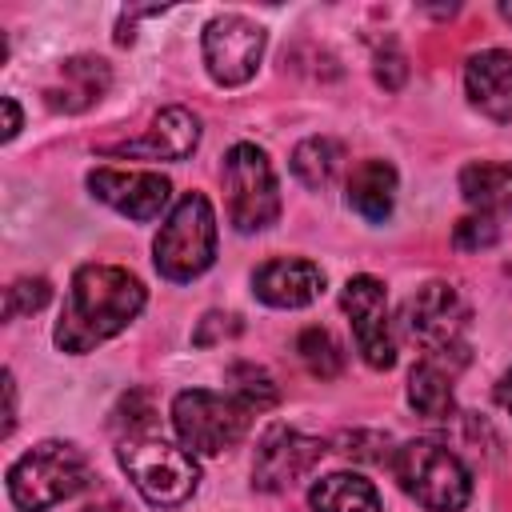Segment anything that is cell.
Listing matches in <instances>:
<instances>
[{
    "label": "cell",
    "instance_id": "obj_26",
    "mask_svg": "<svg viewBox=\"0 0 512 512\" xmlns=\"http://www.w3.org/2000/svg\"><path fill=\"white\" fill-rule=\"evenodd\" d=\"M404 76H408V68H404V56H400L396 48H392L388 56H384V52L376 56V80H380L384 88H392V92H396V88L404 84Z\"/></svg>",
    "mask_w": 512,
    "mask_h": 512
},
{
    "label": "cell",
    "instance_id": "obj_21",
    "mask_svg": "<svg viewBox=\"0 0 512 512\" xmlns=\"http://www.w3.org/2000/svg\"><path fill=\"white\" fill-rule=\"evenodd\" d=\"M340 160H344V148H340L336 140L312 136V140L296 144V152H292V172H296V180H300L304 188H324V184L336 176Z\"/></svg>",
    "mask_w": 512,
    "mask_h": 512
},
{
    "label": "cell",
    "instance_id": "obj_7",
    "mask_svg": "<svg viewBox=\"0 0 512 512\" xmlns=\"http://www.w3.org/2000/svg\"><path fill=\"white\" fill-rule=\"evenodd\" d=\"M224 192L228 216L240 232H260L280 216V188L268 156L256 144H236L224 156Z\"/></svg>",
    "mask_w": 512,
    "mask_h": 512
},
{
    "label": "cell",
    "instance_id": "obj_10",
    "mask_svg": "<svg viewBox=\"0 0 512 512\" xmlns=\"http://www.w3.org/2000/svg\"><path fill=\"white\" fill-rule=\"evenodd\" d=\"M340 308L352 320V340L372 368H392L396 364V340L388 328V296L376 276H352L340 292Z\"/></svg>",
    "mask_w": 512,
    "mask_h": 512
},
{
    "label": "cell",
    "instance_id": "obj_25",
    "mask_svg": "<svg viewBox=\"0 0 512 512\" xmlns=\"http://www.w3.org/2000/svg\"><path fill=\"white\" fill-rule=\"evenodd\" d=\"M496 220L492 216H464L452 232V244L464 248V252H476V248H492L496 244Z\"/></svg>",
    "mask_w": 512,
    "mask_h": 512
},
{
    "label": "cell",
    "instance_id": "obj_24",
    "mask_svg": "<svg viewBox=\"0 0 512 512\" xmlns=\"http://www.w3.org/2000/svg\"><path fill=\"white\" fill-rule=\"evenodd\" d=\"M52 288L44 276H20L4 288V320H16V316H28V312H40L48 304Z\"/></svg>",
    "mask_w": 512,
    "mask_h": 512
},
{
    "label": "cell",
    "instance_id": "obj_19",
    "mask_svg": "<svg viewBox=\"0 0 512 512\" xmlns=\"http://www.w3.org/2000/svg\"><path fill=\"white\" fill-rule=\"evenodd\" d=\"M312 512H380L376 488L356 472H332L308 492Z\"/></svg>",
    "mask_w": 512,
    "mask_h": 512
},
{
    "label": "cell",
    "instance_id": "obj_29",
    "mask_svg": "<svg viewBox=\"0 0 512 512\" xmlns=\"http://www.w3.org/2000/svg\"><path fill=\"white\" fill-rule=\"evenodd\" d=\"M20 132V108L12 96H4V140H12Z\"/></svg>",
    "mask_w": 512,
    "mask_h": 512
},
{
    "label": "cell",
    "instance_id": "obj_17",
    "mask_svg": "<svg viewBox=\"0 0 512 512\" xmlns=\"http://www.w3.org/2000/svg\"><path fill=\"white\" fill-rule=\"evenodd\" d=\"M64 84L60 88H48V108L56 112H84L88 104H96L112 80L108 64L96 60V56H72L64 60Z\"/></svg>",
    "mask_w": 512,
    "mask_h": 512
},
{
    "label": "cell",
    "instance_id": "obj_8",
    "mask_svg": "<svg viewBox=\"0 0 512 512\" xmlns=\"http://www.w3.org/2000/svg\"><path fill=\"white\" fill-rule=\"evenodd\" d=\"M264 56V28L252 24L248 16H216L204 28V64L208 76L224 88H236L256 76V64Z\"/></svg>",
    "mask_w": 512,
    "mask_h": 512
},
{
    "label": "cell",
    "instance_id": "obj_18",
    "mask_svg": "<svg viewBox=\"0 0 512 512\" xmlns=\"http://www.w3.org/2000/svg\"><path fill=\"white\" fill-rule=\"evenodd\" d=\"M460 192L472 208L480 212H500L508 216L512 212V160L496 164V160H480V164H468L460 172Z\"/></svg>",
    "mask_w": 512,
    "mask_h": 512
},
{
    "label": "cell",
    "instance_id": "obj_15",
    "mask_svg": "<svg viewBox=\"0 0 512 512\" xmlns=\"http://www.w3.org/2000/svg\"><path fill=\"white\" fill-rule=\"evenodd\" d=\"M464 88L472 104L492 120H512V52L488 48L464 64Z\"/></svg>",
    "mask_w": 512,
    "mask_h": 512
},
{
    "label": "cell",
    "instance_id": "obj_22",
    "mask_svg": "<svg viewBox=\"0 0 512 512\" xmlns=\"http://www.w3.org/2000/svg\"><path fill=\"white\" fill-rule=\"evenodd\" d=\"M296 352H300L304 368L312 376H320V380H332L344 368V352H340V344H336V336L328 328H304L296 336Z\"/></svg>",
    "mask_w": 512,
    "mask_h": 512
},
{
    "label": "cell",
    "instance_id": "obj_28",
    "mask_svg": "<svg viewBox=\"0 0 512 512\" xmlns=\"http://www.w3.org/2000/svg\"><path fill=\"white\" fill-rule=\"evenodd\" d=\"M4 396H8V412H4V436H12V428H16V380H12V372L4 376Z\"/></svg>",
    "mask_w": 512,
    "mask_h": 512
},
{
    "label": "cell",
    "instance_id": "obj_30",
    "mask_svg": "<svg viewBox=\"0 0 512 512\" xmlns=\"http://www.w3.org/2000/svg\"><path fill=\"white\" fill-rule=\"evenodd\" d=\"M496 404H500V408L512 416V368H508V372H504V380L496 384Z\"/></svg>",
    "mask_w": 512,
    "mask_h": 512
},
{
    "label": "cell",
    "instance_id": "obj_5",
    "mask_svg": "<svg viewBox=\"0 0 512 512\" xmlns=\"http://www.w3.org/2000/svg\"><path fill=\"white\" fill-rule=\"evenodd\" d=\"M120 464H124L128 480L136 484V492L156 508L184 504L200 484V468H196L192 452L164 444L156 436H128L120 444Z\"/></svg>",
    "mask_w": 512,
    "mask_h": 512
},
{
    "label": "cell",
    "instance_id": "obj_4",
    "mask_svg": "<svg viewBox=\"0 0 512 512\" xmlns=\"http://www.w3.org/2000/svg\"><path fill=\"white\" fill-rule=\"evenodd\" d=\"M152 252H156L152 260H156L160 276H168L176 284L208 272V264L216 260V216H212V204L204 192L180 196L172 216L160 224Z\"/></svg>",
    "mask_w": 512,
    "mask_h": 512
},
{
    "label": "cell",
    "instance_id": "obj_20",
    "mask_svg": "<svg viewBox=\"0 0 512 512\" xmlns=\"http://www.w3.org/2000/svg\"><path fill=\"white\" fill-rule=\"evenodd\" d=\"M408 400H412V408H416L420 416H428V420H448V416L456 412V400H452V372H448L440 360L424 356V360L408 372Z\"/></svg>",
    "mask_w": 512,
    "mask_h": 512
},
{
    "label": "cell",
    "instance_id": "obj_6",
    "mask_svg": "<svg viewBox=\"0 0 512 512\" xmlns=\"http://www.w3.org/2000/svg\"><path fill=\"white\" fill-rule=\"evenodd\" d=\"M248 408L236 396H216L208 388H188L172 400V428L188 452L220 456L248 432Z\"/></svg>",
    "mask_w": 512,
    "mask_h": 512
},
{
    "label": "cell",
    "instance_id": "obj_13",
    "mask_svg": "<svg viewBox=\"0 0 512 512\" xmlns=\"http://www.w3.org/2000/svg\"><path fill=\"white\" fill-rule=\"evenodd\" d=\"M252 292L272 308H304L324 292V272L312 260L280 256V260H268L264 268H256Z\"/></svg>",
    "mask_w": 512,
    "mask_h": 512
},
{
    "label": "cell",
    "instance_id": "obj_32",
    "mask_svg": "<svg viewBox=\"0 0 512 512\" xmlns=\"http://www.w3.org/2000/svg\"><path fill=\"white\" fill-rule=\"evenodd\" d=\"M500 12H504V20H512V0H508V4H500Z\"/></svg>",
    "mask_w": 512,
    "mask_h": 512
},
{
    "label": "cell",
    "instance_id": "obj_3",
    "mask_svg": "<svg viewBox=\"0 0 512 512\" xmlns=\"http://www.w3.org/2000/svg\"><path fill=\"white\" fill-rule=\"evenodd\" d=\"M392 476L428 512H460L472 496V476L456 452L436 440H408L392 452Z\"/></svg>",
    "mask_w": 512,
    "mask_h": 512
},
{
    "label": "cell",
    "instance_id": "obj_9",
    "mask_svg": "<svg viewBox=\"0 0 512 512\" xmlns=\"http://www.w3.org/2000/svg\"><path fill=\"white\" fill-rule=\"evenodd\" d=\"M404 328L436 360H448V352H460L456 336L464 328V304H460L456 288L444 280H428L424 288H416L404 300Z\"/></svg>",
    "mask_w": 512,
    "mask_h": 512
},
{
    "label": "cell",
    "instance_id": "obj_11",
    "mask_svg": "<svg viewBox=\"0 0 512 512\" xmlns=\"http://www.w3.org/2000/svg\"><path fill=\"white\" fill-rule=\"evenodd\" d=\"M320 456H324V444L316 436H304L296 428H272L256 448L252 484L264 492H284L288 484L308 476Z\"/></svg>",
    "mask_w": 512,
    "mask_h": 512
},
{
    "label": "cell",
    "instance_id": "obj_23",
    "mask_svg": "<svg viewBox=\"0 0 512 512\" xmlns=\"http://www.w3.org/2000/svg\"><path fill=\"white\" fill-rule=\"evenodd\" d=\"M228 384H232V396H236L248 412H268V408L280 400L272 376H268L264 368L248 364V360H240V364L228 368Z\"/></svg>",
    "mask_w": 512,
    "mask_h": 512
},
{
    "label": "cell",
    "instance_id": "obj_1",
    "mask_svg": "<svg viewBox=\"0 0 512 512\" xmlns=\"http://www.w3.org/2000/svg\"><path fill=\"white\" fill-rule=\"evenodd\" d=\"M140 308H144V284L128 268L84 264L72 276L64 312L52 336L64 352H92L96 344L124 332Z\"/></svg>",
    "mask_w": 512,
    "mask_h": 512
},
{
    "label": "cell",
    "instance_id": "obj_31",
    "mask_svg": "<svg viewBox=\"0 0 512 512\" xmlns=\"http://www.w3.org/2000/svg\"><path fill=\"white\" fill-rule=\"evenodd\" d=\"M116 508H120V504H116V500H108V504H88L84 512H116Z\"/></svg>",
    "mask_w": 512,
    "mask_h": 512
},
{
    "label": "cell",
    "instance_id": "obj_27",
    "mask_svg": "<svg viewBox=\"0 0 512 512\" xmlns=\"http://www.w3.org/2000/svg\"><path fill=\"white\" fill-rule=\"evenodd\" d=\"M380 440H384L380 432H348V436L340 440V444H344L340 452H344V456H356V460H384V452L368 448V444H380Z\"/></svg>",
    "mask_w": 512,
    "mask_h": 512
},
{
    "label": "cell",
    "instance_id": "obj_14",
    "mask_svg": "<svg viewBox=\"0 0 512 512\" xmlns=\"http://www.w3.org/2000/svg\"><path fill=\"white\" fill-rule=\"evenodd\" d=\"M196 144H200L196 116L188 108H164V112H156L152 128L140 140L116 144V148H104V152H112V156H148V160H184V156H192Z\"/></svg>",
    "mask_w": 512,
    "mask_h": 512
},
{
    "label": "cell",
    "instance_id": "obj_12",
    "mask_svg": "<svg viewBox=\"0 0 512 512\" xmlns=\"http://www.w3.org/2000/svg\"><path fill=\"white\" fill-rule=\"evenodd\" d=\"M88 188L112 204L116 212H124L128 220H152L160 216V208L168 204L172 184L160 172H116V168H96L88 172Z\"/></svg>",
    "mask_w": 512,
    "mask_h": 512
},
{
    "label": "cell",
    "instance_id": "obj_2",
    "mask_svg": "<svg viewBox=\"0 0 512 512\" xmlns=\"http://www.w3.org/2000/svg\"><path fill=\"white\" fill-rule=\"evenodd\" d=\"M88 480H92V468L80 448L44 440V444L28 448L8 468V496L20 512H44V508L76 496Z\"/></svg>",
    "mask_w": 512,
    "mask_h": 512
},
{
    "label": "cell",
    "instance_id": "obj_16",
    "mask_svg": "<svg viewBox=\"0 0 512 512\" xmlns=\"http://www.w3.org/2000/svg\"><path fill=\"white\" fill-rule=\"evenodd\" d=\"M348 204L368 220L380 224L392 216L396 204V168L388 160H364L348 176Z\"/></svg>",
    "mask_w": 512,
    "mask_h": 512
}]
</instances>
